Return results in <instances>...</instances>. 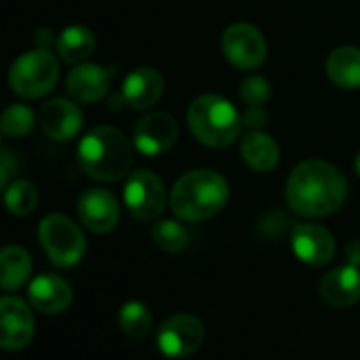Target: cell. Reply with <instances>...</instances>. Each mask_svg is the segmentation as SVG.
Returning <instances> with one entry per match:
<instances>
[{
	"label": "cell",
	"instance_id": "3957f363",
	"mask_svg": "<svg viewBox=\"0 0 360 360\" xmlns=\"http://www.w3.org/2000/svg\"><path fill=\"white\" fill-rule=\"evenodd\" d=\"M131 144L123 131L110 125L89 129L77 148L81 169L100 183H117L131 167Z\"/></svg>",
	"mask_w": 360,
	"mask_h": 360
},
{
	"label": "cell",
	"instance_id": "ffe728a7",
	"mask_svg": "<svg viewBox=\"0 0 360 360\" xmlns=\"http://www.w3.org/2000/svg\"><path fill=\"white\" fill-rule=\"evenodd\" d=\"M326 75L341 89H360V49L343 45L330 51L326 58Z\"/></svg>",
	"mask_w": 360,
	"mask_h": 360
},
{
	"label": "cell",
	"instance_id": "4fadbf2b",
	"mask_svg": "<svg viewBox=\"0 0 360 360\" xmlns=\"http://www.w3.org/2000/svg\"><path fill=\"white\" fill-rule=\"evenodd\" d=\"M77 214L83 227L94 233H108L119 223V204L106 189H87L77 202Z\"/></svg>",
	"mask_w": 360,
	"mask_h": 360
},
{
	"label": "cell",
	"instance_id": "f546056e",
	"mask_svg": "<svg viewBox=\"0 0 360 360\" xmlns=\"http://www.w3.org/2000/svg\"><path fill=\"white\" fill-rule=\"evenodd\" d=\"M7 178H9V167L0 161V191L5 189V185H7Z\"/></svg>",
	"mask_w": 360,
	"mask_h": 360
},
{
	"label": "cell",
	"instance_id": "603a6c76",
	"mask_svg": "<svg viewBox=\"0 0 360 360\" xmlns=\"http://www.w3.org/2000/svg\"><path fill=\"white\" fill-rule=\"evenodd\" d=\"M119 326L129 339H146L153 330V314L140 301H127L119 309Z\"/></svg>",
	"mask_w": 360,
	"mask_h": 360
},
{
	"label": "cell",
	"instance_id": "5bb4252c",
	"mask_svg": "<svg viewBox=\"0 0 360 360\" xmlns=\"http://www.w3.org/2000/svg\"><path fill=\"white\" fill-rule=\"evenodd\" d=\"M39 121L51 140L68 142L83 127V110L66 98H53L41 106Z\"/></svg>",
	"mask_w": 360,
	"mask_h": 360
},
{
	"label": "cell",
	"instance_id": "4dcf8cb0",
	"mask_svg": "<svg viewBox=\"0 0 360 360\" xmlns=\"http://www.w3.org/2000/svg\"><path fill=\"white\" fill-rule=\"evenodd\" d=\"M354 169H356V174L360 176V153H358L356 159H354Z\"/></svg>",
	"mask_w": 360,
	"mask_h": 360
},
{
	"label": "cell",
	"instance_id": "e0dca14e",
	"mask_svg": "<svg viewBox=\"0 0 360 360\" xmlns=\"http://www.w3.org/2000/svg\"><path fill=\"white\" fill-rule=\"evenodd\" d=\"M28 301L34 309L43 314H62L72 303L70 284L53 274H43L34 278L28 286Z\"/></svg>",
	"mask_w": 360,
	"mask_h": 360
},
{
	"label": "cell",
	"instance_id": "d4e9b609",
	"mask_svg": "<svg viewBox=\"0 0 360 360\" xmlns=\"http://www.w3.org/2000/svg\"><path fill=\"white\" fill-rule=\"evenodd\" d=\"M37 115L26 104H11L0 115V131L11 138H24L34 129Z\"/></svg>",
	"mask_w": 360,
	"mask_h": 360
},
{
	"label": "cell",
	"instance_id": "30bf717a",
	"mask_svg": "<svg viewBox=\"0 0 360 360\" xmlns=\"http://www.w3.org/2000/svg\"><path fill=\"white\" fill-rule=\"evenodd\" d=\"M178 140V123L169 112L155 110L144 115L134 127V146L144 157L167 153Z\"/></svg>",
	"mask_w": 360,
	"mask_h": 360
},
{
	"label": "cell",
	"instance_id": "2e32d148",
	"mask_svg": "<svg viewBox=\"0 0 360 360\" xmlns=\"http://www.w3.org/2000/svg\"><path fill=\"white\" fill-rule=\"evenodd\" d=\"M163 96V77L150 68V66H140L134 68L121 87V100L134 110H146L155 106Z\"/></svg>",
	"mask_w": 360,
	"mask_h": 360
},
{
	"label": "cell",
	"instance_id": "1f68e13d",
	"mask_svg": "<svg viewBox=\"0 0 360 360\" xmlns=\"http://www.w3.org/2000/svg\"><path fill=\"white\" fill-rule=\"evenodd\" d=\"M0 134H3V131H0Z\"/></svg>",
	"mask_w": 360,
	"mask_h": 360
},
{
	"label": "cell",
	"instance_id": "7402d4cb",
	"mask_svg": "<svg viewBox=\"0 0 360 360\" xmlns=\"http://www.w3.org/2000/svg\"><path fill=\"white\" fill-rule=\"evenodd\" d=\"M56 51L68 64H83L96 51V37L85 26H68L56 39Z\"/></svg>",
	"mask_w": 360,
	"mask_h": 360
},
{
	"label": "cell",
	"instance_id": "8fae6325",
	"mask_svg": "<svg viewBox=\"0 0 360 360\" xmlns=\"http://www.w3.org/2000/svg\"><path fill=\"white\" fill-rule=\"evenodd\" d=\"M290 248L305 265L320 267L335 257L337 244L326 227L316 223H299L290 231Z\"/></svg>",
	"mask_w": 360,
	"mask_h": 360
},
{
	"label": "cell",
	"instance_id": "5b68a950",
	"mask_svg": "<svg viewBox=\"0 0 360 360\" xmlns=\"http://www.w3.org/2000/svg\"><path fill=\"white\" fill-rule=\"evenodd\" d=\"M60 79L58 58L49 49H34L20 56L9 68L11 89L28 100L47 96Z\"/></svg>",
	"mask_w": 360,
	"mask_h": 360
},
{
	"label": "cell",
	"instance_id": "7a4b0ae2",
	"mask_svg": "<svg viewBox=\"0 0 360 360\" xmlns=\"http://www.w3.org/2000/svg\"><path fill=\"white\" fill-rule=\"evenodd\" d=\"M229 200L227 180L214 169H193L183 174L172 189L169 208L187 223H200L217 217Z\"/></svg>",
	"mask_w": 360,
	"mask_h": 360
},
{
	"label": "cell",
	"instance_id": "cb8c5ba5",
	"mask_svg": "<svg viewBox=\"0 0 360 360\" xmlns=\"http://www.w3.org/2000/svg\"><path fill=\"white\" fill-rule=\"evenodd\" d=\"M39 206V189L30 180H15L5 191V208L15 217H28Z\"/></svg>",
	"mask_w": 360,
	"mask_h": 360
},
{
	"label": "cell",
	"instance_id": "9c48e42d",
	"mask_svg": "<svg viewBox=\"0 0 360 360\" xmlns=\"http://www.w3.org/2000/svg\"><path fill=\"white\" fill-rule=\"evenodd\" d=\"M221 49L227 62L240 70H255L267 58V41L250 24H231L221 37Z\"/></svg>",
	"mask_w": 360,
	"mask_h": 360
},
{
	"label": "cell",
	"instance_id": "83f0119b",
	"mask_svg": "<svg viewBox=\"0 0 360 360\" xmlns=\"http://www.w3.org/2000/svg\"><path fill=\"white\" fill-rule=\"evenodd\" d=\"M242 123L250 129H261L267 125V112L263 106H248L242 112Z\"/></svg>",
	"mask_w": 360,
	"mask_h": 360
},
{
	"label": "cell",
	"instance_id": "44dd1931",
	"mask_svg": "<svg viewBox=\"0 0 360 360\" xmlns=\"http://www.w3.org/2000/svg\"><path fill=\"white\" fill-rule=\"evenodd\" d=\"M32 271V259L22 246H5L0 250V288H22Z\"/></svg>",
	"mask_w": 360,
	"mask_h": 360
},
{
	"label": "cell",
	"instance_id": "f1b7e54d",
	"mask_svg": "<svg viewBox=\"0 0 360 360\" xmlns=\"http://www.w3.org/2000/svg\"><path fill=\"white\" fill-rule=\"evenodd\" d=\"M345 257H347V263H352V265L360 267V240H354V242H349V244H347V248H345Z\"/></svg>",
	"mask_w": 360,
	"mask_h": 360
},
{
	"label": "cell",
	"instance_id": "484cf974",
	"mask_svg": "<svg viewBox=\"0 0 360 360\" xmlns=\"http://www.w3.org/2000/svg\"><path fill=\"white\" fill-rule=\"evenodd\" d=\"M150 238L163 252H180L189 244V231L178 221L155 223V227L150 229Z\"/></svg>",
	"mask_w": 360,
	"mask_h": 360
},
{
	"label": "cell",
	"instance_id": "6da1fadb",
	"mask_svg": "<svg viewBox=\"0 0 360 360\" xmlns=\"http://www.w3.org/2000/svg\"><path fill=\"white\" fill-rule=\"evenodd\" d=\"M286 204L305 219H320L337 212L347 200V180L328 161H301L286 180Z\"/></svg>",
	"mask_w": 360,
	"mask_h": 360
},
{
	"label": "cell",
	"instance_id": "9a60e30c",
	"mask_svg": "<svg viewBox=\"0 0 360 360\" xmlns=\"http://www.w3.org/2000/svg\"><path fill=\"white\" fill-rule=\"evenodd\" d=\"M320 299L330 307H349L360 301V267L347 263L330 269L318 286Z\"/></svg>",
	"mask_w": 360,
	"mask_h": 360
},
{
	"label": "cell",
	"instance_id": "4316f807",
	"mask_svg": "<svg viewBox=\"0 0 360 360\" xmlns=\"http://www.w3.org/2000/svg\"><path fill=\"white\" fill-rule=\"evenodd\" d=\"M240 98L246 106H263L271 98V85L261 75H250L240 83Z\"/></svg>",
	"mask_w": 360,
	"mask_h": 360
},
{
	"label": "cell",
	"instance_id": "ac0fdd59",
	"mask_svg": "<svg viewBox=\"0 0 360 360\" xmlns=\"http://www.w3.org/2000/svg\"><path fill=\"white\" fill-rule=\"evenodd\" d=\"M110 87V72L98 64H77L66 77V91L77 102H98Z\"/></svg>",
	"mask_w": 360,
	"mask_h": 360
},
{
	"label": "cell",
	"instance_id": "8992f818",
	"mask_svg": "<svg viewBox=\"0 0 360 360\" xmlns=\"http://www.w3.org/2000/svg\"><path fill=\"white\" fill-rule=\"evenodd\" d=\"M39 240L49 261L58 267H75L87 250L83 231L64 214L45 217L39 225Z\"/></svg>",
	"mask_w": 360,
	"mask_h": 360
},
{
	"label": "cell",
	"instance_id": "ba28073f",
	"mask_svg": "<svg viewBox=\"0 0 360 360\" xmlns=\"http://www.w3.org/2000/svg\"><path fill=\"white\" fill-rule=\"evenodd\" d=\"M123 204L138 221L157 219L167 204V193L161 178L150 169L131 172L123 189Z\"/></svg>",
	"mask_w": 360,
	"mask_h": 360
},
{
	"label": "cell",
	"instance_id": "d6986e66",
	"mask_svg": "<svg viewBox=\"0 0 360 360\" xmlns=\"http://www.w3.org/2000/svg\"><path fill=\"white\" fill-rule=\"evenodd\" d=\"M240 153H242V159L246 161V165L255 172H261V174L271 172L280 161L278 142L261 129H250L242 138Z\"/></svg>",
	"mask_w": 360,
	"mask_h": 360
},
{
	"label": "cell",
	"instance_id": "52a82bcc",
	"mask_svg": "<svg viewBox=\"0 0 360 360\" xmlns=\"http://www.w3.org/2000/svg\"><path fill=\"white\" fill-rule=\"evenodd\" d=\"M155 339L163 356L187 358L202 347L206 339V328L202 320L193 314H174L159 324Z\"/></svg>",
	"mask_w": 360,
	"mask_h": 360
},
{
	"label": "cell",
	"instance_id": "277c9868",
	"mask_svg": "<svg viewBox=\"0 0 360 360\" xmlns=\"http://www.w3.org/2000/svg\"><path fill=\"white\" fill-rule=\"evenodd\" d=\"M187 125L200 144L210 148H225L238 140L244 123L242 115L229 100L217 94H206L189 104Z\"/></svg>",
	"mask_w": 360,
	"mask_h": 360
},
{
	"label": "cell",
	"instance_id": "7c38bea8",
	"mask_svg": "<svg viewBox=\"0 0 360 360\" xmlns=\"http://www.w3.org/2000/svg\"><path fill=\"white\" fill-rule=\"evenodd\" d=\"M34 335V316L26 301L18 297L0 299V347L22 349Z\"/></svg>",
	"mask_w": 360,
	"mask_h": 360
}]
</instances>
